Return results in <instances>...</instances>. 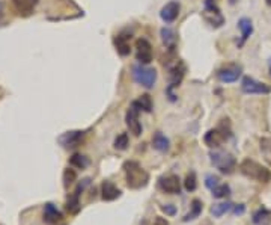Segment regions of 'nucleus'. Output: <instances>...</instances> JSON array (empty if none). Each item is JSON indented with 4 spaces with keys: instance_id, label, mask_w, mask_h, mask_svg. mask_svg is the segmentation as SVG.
I'll return each instance as SVG.
<instances>
[{
    "instance_id": "f257e3e1",
    "label": "nucleus",
    "mask_w": 271,
    "mask_h": 225,
    "mask_svg": "<svg viewBox=\"0 0 271 225\" xmlns=\"http://www.w3.org/2000/svg\"><path fill=\"white\" fill-rule=\"evenodd\" d=\"M125 173V181L130 189H143L149 183V173L136 160H127L122 166Z\"/></svg>"
},
{
    "instance_id": "f03ea898",
    "label": "nucleus",
    "mask_w": 271,
    "mask_h": 225,
    "mask_svg": "<svg viewBox=\"0 0 271 225\" xmlns=\"http://www.w3.org/2000/svg\"><path fill=\"white\" fill-rule=\"evenodd\" d=\"M239 171L241 174H244L246 177L256 180L259 183H268L271 181V171L268 168L262 166L253 159H244L239 163Z\"/></svg>"
},
{
    "instance_id": "7ed1b4c3",
    "label": "nucleus",
    "mask_w": 271,
    "mask_h": 225,
    "mask_svg": "<svg viewBox=\"0 0 271 225\" xmlns=\"http://www.w3.org/2000/svg\"><path fill=\"white\" fill-rule=\"evenodd\" d=\"M133 79L142 85L143 88H154L155 87V82H157V70L155 68H151L142 64H137L133 67Z\"/></svg>"
},
{
    "instance_id": "20e7f679",
    "label": "nucleus",
    "mask_w": 271,
    "mask_h": 225,
    "mask_svg": "<svg viewBox=\"0 0 271 225\" xmlns=\"http://www.w3.org/2000/svg\"><path fill=\"white\" fill-rule=\"evenodd\" d=\"M211 163H213L222 174H232L236 168V160L231 153L226 151H214L209 154Z\"/></svg>"
},
{
    "instance_id": "39448f33",
    "label": "nucleus",
    "mask_w": 271,
    "mask_h": 225,
    "mask_svg": "<svg viewBox=\"0 0 271 225\" xmlns=\"http://www.w3.org/2000/svg\"><path fill=\"white\" fill-rule=\"evenodd\" d=\"M226 124L223 123L219 127L211 129V130L206 132V135L203 136V140L209 148H219L222 144H225L226 140L231 137V130H229V126L226 127Z\"/></svg>"
},
{
    "instance_id": "423d86ee",
    "label": "nucleus",
    "mask_w": 271,
    "mask_h": 225,
    "mask_svg": "<svg viewBox=\"0 0 271 225\" xmlns=\"http://www.w3.org/2000/svg\"><path fill=\"white\" fill-rule=\"evenodd\" d=\"M203 20L213 27H222L225 17L219 8V0H205V9L202 12Z\"/></svg>"
},
{
    "instance_id": "0eeeda50",
    "label": "nucleus",
    "mask_w": 271,
    "mask_h": 225,
    "mask_svg": "<svg viewBox=\"0 0 271 225\" xmlns=\"http://www.w3.org/2000/svg\"><path fill=\"white\" fill-rule=\"evenodd\" d=\"M89 184H90V179L81 180V181L77 184L74 193H71V195L68 196L67 204H65V209H67L71 215H77V213L80 212V209H81V204H80V195H81V192H83Z\"/></svg>"
},
{
    "instance_id": "6e6552de",
    "label": "nucleus",
    "mask_w": 271,
    "mask_h": 225,
    "mask_svg": "<svg viewBox=\"0 0 271 225\" xmlns=\"http://www.w3.org/2000/svg\"><path fill=\"white\" fill-rule=\"evenodd\" d=\"M136 59L142 65H148L154 59L153 45H151V43L146 38H139L136 41Z\"/></svg>"
},
{
    "instance_id": "1a4fd4ad",
    "label": "nucleus",
    "mask_w": 271,
    "mask_h": 225,
    "mask_svg": "<svg viewBox=\"0 0 271 225\" xmlns=\"http://www.w3.org/2000/svg\"><path fill=\"white\" fill-rule=\"evenodd\" d=\"M241 91L244 94H268L271 88L267 83H262L250 76H246L241 80Z\"/></svg>"
},
{
    "instance_id": "9d476101",
    "label": "nucleus",
    "mask_w": 271,
    "mask_h": 225,
    "mask_svg": "<svg viewBox=\"0 0 271 225\" xmlns=\"http://www.w3.org/2000/svg\"><path fill=\"white\" fill-rule=\"evenodd\" d=\"M243 73V68L238 64H228V65H223L222 68L217 70L216 76L220 82L223 83H232V82H236Z\"/></svg>"
},
{
    "instance_id": "9b49d317",
    "label": "nucleus",
    "mask_w": 271,
    "mask_h": 225,
    "mask_svg": "<svg viewBox=\"0 0 271 225\" xmlns=\"http://www.w3.org/2000/svg\"><path fill=\"white\" fill-rule=\"evenodd\" d=\"M84 136H86V132H83V130H71V132H65L64 135H60L57 137V140L64 148H76L83 142Z\"/></svg>"
},
{
    "instance_id": "f8f14e48",
    "label": "nucleus",
    "mask_w": 271,
    "mask_h": 225,
    "mask_svg": "<svg viewBox=\"0 0 271 225\" xmlns=\"http://www.w3.org/2000/svg\"><path fill=\"white\" fill-rule=\"evenodd\" d=\"M158 187H160L164 193L176 195V193H181V180H179V177L175 176V174L163 176V177L158 179Z\"/></svg>"
},
{
    "instance_id": "ddd939ff",
    "label": "nucleus",
    "mask_w": 271,
    "mask_h": 225,
    "mask_svg": "<svg viewBox=\"0 0 271 225\" xmlns=\"http://www.w3.org/2000/svg\"><path fill=\"white\" fill-rule=\"evenodd\" d=\"M12 8L15 11V14L18 17H30L34 14L37 5H38V0H11Z\"/></svg>"
},
{
    "instance_id": "4468645a",
    "label": "nucleus",
    "mask_w": 271,
    "mask_h": 225,
    "mask_svg": "<svg viewBox=\"0 0 271 225\" xmlns=\"http://www.w3.org/2000/svg\"><path fill=\"white\" fill-rule=\"evenodd\" d=\"M184 76H186V65L179 59H176L173 62V65H169V82H170L169 87H172V88L179 87Z\"/></svg>"
},
{
    "instance_id": "2eb2a0df",
    "label": "nucleus",
    "mask_w": 271,
    "mask_h": 225,
    "mask_svg": "<svg viewBox=\"0 0 271 225\" xmlns=\"http://www.w3.org/2000/svg\"><path fill=\"white\" fill-rule=\"evenodd\" d=\"M125 124L130 130V133H133L134 136H140L142 135V123L139 120V110L136 107H130L125 114Z\"/></svg>"
},
{
    "instance_id": "dca6fc26",
    "label": "nucleus",
    "mask_w": 271,
    "mask_h": 225,
    "mask_svg": "<svg viewBox=\"0 0 271 225\" xmlns=\"http://www.w3.org/2000/svg\"><path fill=\"white\" fill-rule=\"evenodd\" d=\"M179 11H181V5L178 0H172V2L166 3L161 11H160V17L164 23H173L178 15H179Z\"/></svg>"
},
{
    "instance_id": "f3484780",
    "label": "nucleus",
    "mask_w": 271,
    "mask_h": 225,
    "mask_svg": "<svg viewBox=\"0 0 271 225\" xmlns=\"http://www.w3.org/2000/svg\"><path fill=\"white\" fill-rule=\"evenodd\" d=\"M130 40H131V32H120L115 37V47H116V51L120 56H128L130 54V51H131Z\"/></svg>"
},
{
    "instance_id": "a211bd4d",
    "label": "nucleus",
    "mask_w": 271,
    "mask_h": 225,
    "mask_svg": "<svg viewBox=\"0 0 271 225\" xmlns=\"http://www.w3.org/2000/svg\"><path fill=\"white\" fill-rule=\"evenodd\" d=\"M42 216H44V222H45L47 225H57L59 222H62V221H64V215L57 210V207H56L53 203H47V204L44 206V213H42Z\"/></svg>"
},
{
    "instance_id": "6ab92c4d",
    "label": "nucleus",
    "mask_w": 271,
    "mask_h": 225,
    "mask_svg": "<svg viewBox=\"0 0 271 225\" xmlns=\"http://www.w3.org/2000/svg\"><path fill=\"white\" fill-rule=\"evenodd\" d=\"M122 195L120 189H117L115 186V183H112L110 180H104L101 183V198L103 201H115L119 196Z\"/></svg>"
},
{
    "instance_id": "aec40b11",
    "label": "nucleus",
    "mask_w": 271,
    "mask_h": 225,
    "mask_svg": "<svg viewBox=\"0 0 271 225\" xmlns=\"http://www.w3.org/2000/svg\"><path fill=\"white\" fill-rule=\"evenodd\" d=\"M238 29L241 31V43L239 45H243L253 34V24H252V20L247 18V17H243V18H239L238 21Z\"/></svg>"
},
{
    "instance_id": "412c9836",
    "label": "nucleus",
    "mask_w": 271,
    "mask_h": 225,
    "mask_svg": "<svg viewBox=\"0 0 271 225\" xmlns=\"http://www.w3.org/2000/svg\"><path fill=\"white\" fill-rule=\"evenodd\" d=\"M153 147L160 153H166L170 148V140L161 132H155L154 136H153Z\"/></svg>"
},
{
    "instance_id": "4be33fe9",
    "label": "nucleus",
    "mask_w": 271,
    "mask_h": 225,
    "mask_svg": "<svg viewBox=\"0 0 271 225\" xmlns=\"http://www.w3.org/2000/svg\"><path fill=\"white\" fill-rule=\"evenodd\" d=\"M131 106L136 107L139 112L143 110V112H148V114H149V112H153V98H151L148 94H143L137 100H134L131 103Z\"/></svg>"
},
{
    "instance_id": "5701e85b",
    "label": "nucleus",
    "mask_w": 271,
    "mask_h": 225,
    "mask_svg": "<svg viewBox=\"0 0 271 225\" xmlns=\"http://www.w3.org/2000/svg\"><path fill=\"white\" fill-rule=\"evenodd\" d=\"M253 224L255 225H270L271 224V212L265 207H261L253 213Z\"/></svg>"
},
{
    "instance_id": "b1692460",
    "label": "nucleus",
    "mask_w": 271,
    "mask_h": 225,
    "mask_svg": "<svg viewBox=\"0 0 271 225\" xmlns=\"http://www.w3.org/2000/svg\"><path fill=\"white\" fill-rule=\"evenodd\" d=\"M160 34H161V40H163L164 45L167 47V50H173L176 45V34L170 29V27H163Z\"/></svg>"
},
{
    "instance_id": "393cba45",
    "label": "nucleus",
    "mask_w": 271,
    "mask_h": 225,
    "mask_svg": "<svg viewBox=\"0 0 271 225\" xmlns=\"http://www.w3.org/2000/svg\"><path fill=\"white\" fill-rule=\"evenodd\" d=\"M70 165L77 168V170H86V168L90 165V160L89 157H86L84 154H80V153H74L71 157H70Z\"/></svg>"
},
{
    "instance_id": "a878e982",
    "label": "nucleus",
    "mask_w": 271,
    "mask_h": 225,
    "mask_svg": "<svg viewBox=\"0 0 271 225\" xmlns=\"http://www.w3.org/2000/svg\"><path fill=\"white\" fill-rule=\"evenodd\" d=\"M202 209H203L202 201H200V200H193V201H192V210L183 218V221H184V222H190V221L199 218V215L202 213Z\"/></svg>"
},
{
    "instance_id": "bb28decb",
    "label": "nucleus",
    "mask_w": 271,
    "mask_h": 225,
    "mask_svg": "<svg viewBox=\"0 0 271 225\" xmlns=\"http://www.w3.org/2000/svg\"><path fill=\"white\" fill-rule=\"evenodd\" d=\"M128 145H130V139H128V135L127 133L117 135L116 139H115V142H113V147L117 151H125L128 148Z\"/></svg>"
},
{
    "instance_id": "cd10ccee",
    "label": "nucleus",
    "mask_w": 271,
    "mask_h": 225,
    "mask_svg": "<svg viewBox=\"0 0 271 225\" xmlns=\"http://www.w3.org/2000/svg\"><path fill=\"white\" fill-rule=\"evenodd\" d=\"M233 206L231 203H219V204H214L213 207H211V215H213L214 218H220L223 216L225 213H228Z\"/></svg>"
},
{
    "instance_id": "c85d7f7f",
    "label": "nucleus",
    "mask_w": 271,
    "mask_h": 225,
    "mask_svg": "<svg viewBox=\"0 0 271 225\" xmlns=\"http://www.w3.org/2000/svg\"><path fill=\"white\" fill-rule=\"evenodd\" d=\"M211 192H213L214 198L220 200V198H226V196L231 195V187H229V184L223 183V184H217L214 189H211Z\"/></svg>"
},
{
    "instance_id": "c756f323",
    "label": "nucleus",
    "mask_w": 271,
    "mask_h": 225,
    "mask_svg": "<svg viewBox=\"0 0 271 225\" xmlns=\"http://www.w3.org/2000/svg\"><path fill=\"white\" fill-rule=\"evenodd\" d=\"M184 187H186L187 192H194L196 190V187H197V179H196V173L194 171H192V173L187 174V177L184 180Z\"/></svg>"
},
{
    "instance_id": "7c9ffc66",
    "label": "nucleus",
    "mask_w": 271,
    "mask_h": 225,
    "mask_svg": "<svg viewBox=\"0 0 271 225\" xmlns=\"http://www.w3.org/2000/svg\"><path fill=\"white\" fill-rule=\"evenodd\" d=\"M76 180H77L76 170H73V168H67V170L64 171V186H65V189H68Z\"/></svg>"
},
{
    "instance_id": "2f4dec72",
    "label": "nucleus",
    "mask_w": 271,
    "mask_h": 225,
    "mask_svg": "<svg viewBox=\"0 0 271 225\" xmlns=\"http://www.w3.org/2000/svg\"><path fill=\"white\" fill-rule=\"evenodd\" d=\"M261 150H262L264 154L267 156V160L271 162V140H270V139L261 140Z\"/></svg>"
},
{
    "instance_id": "473e14b6",
    "label": "nucleus",
    "mask_w": 271,
    "mask_h": 225,
    "mask_svg": "<svg viewBox=\"0 0 271 225\" xmlns=\"http://www.w3.org/2000/svg\"><path fill=\"white\" fill-rule=\"evenodd\" d=\"M219 177L217 176H213V174H209V176H206V179H205V186L208 187V189H214L217 184H219Z\"/></svg>"
},
{
    "instance_id": "72a5a7b5",
    "label": "nucleus",
    "mask_w": 271,
    "mask_h": 225,
    "mask_svg": "<svg viewBox=\"0 0 271 225\" xmlns=\"http://www.w3.org/2000/svg\"><path fill=\"white\" fill-rule=\"evenodd\" d=\"M163 213H166V216H175L176 215V207L172 206V204H167V206H161L160 207Z\"/></svg>"
},
{
    "instance_id": "f704fd0d",
    "label": "nucleus",
    "mask_w": 271,
    "mask_h": 225,
    "mask_svg": "<svg viewBox=\"0 0 271 225\" xmlns=\"http://www.w3.org/2000/svg\"><path fill=\"white\" fill-rule=\"evenodd\" d=\"M244 210H246L244 204H238V206H235V207H233V213H235V215H243V213H244Z\"/></svg>"
},
{
    "instance_id": "c9c22d12",
    "label": "nucleus",
    "mask_w": 271,
    "mask_h": 225,
    "mask_svg": "<svg viewBox=\"0 0 271 225\" xmlns=\"http://www.w3.org/2000/svg\"><path fill=\"white\" fill-rule=\"evenodd\" d=\"M154 225H169V221L166 218H157L154 221Z\"/></svg>"
},
{
    "instance_id": "e433bc0d",
    "label": "nucleus",
    "mask_w": 271,
    "mask_h": 225,
    "mask_svg": "<svg viewBox=\"0 0 271 225\" xmlns=\"http://www.w3.org/2000/svg\"><path fill=\"white\" fill-rule=\"evenodd\" d=\"M2 17H3V3L0 2V20H2Z\"/></svg>"
},
{
    "instance_id": "4c0bfd02",
    "label": "nucleus",
    "mask_w": 271,
    "mask_h": 225,
    "mask_svg": "<svg viewBox=\"0 0 271 225\" xmlns=\"http://www.w3.org/2000/svg\"><path fill=\"white\" fill-rule=\"evenodd\" d=\"M268 68H270V73H271V59L268 61Z\"/></svg>"
},
{
    "instance_id": "58836bf2",
    "label": "nucleus",
    "mask_w": 271,
    "mask_h": 225,
    "mask_svg": "<svg viewBox=\"0 0 271 225\" xmlns=\"http://www.w3.org/2000/svg\"><path fill=\"white\" fill-rule=\"evenodd\" d=\"M267 3H268V5H271V0H267Z\"/></svg>"
}]
</instances>
